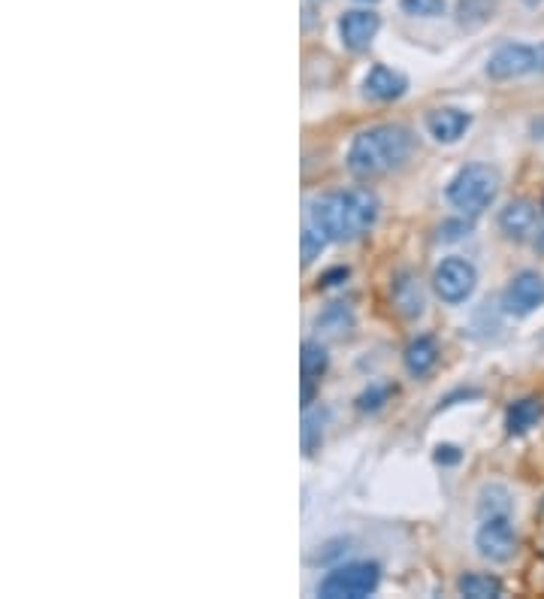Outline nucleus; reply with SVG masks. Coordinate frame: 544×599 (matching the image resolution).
<instances>
[{
    "mask_svg": "<svg viewBox=\"0 0 544 599\" xmlns=\"http://www.w3.org/2000/svg\"><path fill=\"white\" fill-rule=\"evenodd\" d=\"M378 219V197L369 188H342L312 203V224L324 240L352 242L369 231Z\"/></svg>",
    "mask_w": 544,
    "mask_h": 599,
    "instance_id": "obj_1",
    "label": "nucleus"
},
{
    "mask_svg": "<svg viewBox=\"0 0 544 599\" xmlns=\"http://www.w3.org/2000/svg\"><path fill=\"white\" fill-rule=\"evenodd\" d=\"M415 149L411 130L402 125H375L363 130L360 137L352 143L348 151V167L354 176L373 179L397 170L408 161V155Z\"/></svg>",
    "mask_w": 544,
    "mask_h": 599,
    "instance_id": "obj_2",
    "label": "nucleus"
},
{
    "mask_svg": "<svg viewBox=\"0 0 544 599\" xmlns=\"http://www.w3.org/2000/svg\"><path fill=\"white\" fill-rule=\"evenodd\" d=\"M499 195V174L490 164H469L460 174L453 176L448 185V200L460 209L463 216H481L484 209L496 200Z\"/></svg>",
    "mask_w": 544,
    "mask_h": 599,
    "instance_id": "obj_3",
    "label": "nucleus"
},
{
    "mask_svg": "<svg viewBox=\"0 0 544 599\" xmlns=\"http://www.w3.org/2000/svg\"><path fill=\"white\" fill-rule=\"evenodd\" d=\"M378 581H381L378 564H345L339 569H333L317 585V593L324 599H363L375 593Z\"/></svg>",
    "mask_w": 544,
    "mask_h": 599,
    "instance_id": "obj_4",
    "label": "nucleus"
},
{
    "mask_svg": "<svg viewBox=\"0 0 544 599\" xmlns=\"http://www.w3.org/2000/svg\"><path fill=\"white\" fill-rule=\"evenodd\" d=\"M475 282V266L463 261V258H448V261H442L439 270H436V276H432L436 294H439L444 303H463V300L472 297Z\"/></svg>",
    "mask_w": 544,
    "mask_h": 599,
    "instance_id": "obj_5",
    "label": "nucleus"
},
{
    "mask_svg": "<svg viewBox=\"0 0 544 599\" xmlns=\"http://www.w3.org/2000/svg\"><path fill=\"white\" fill-rule=\"evenodd\" d=\"M475 545L481 557H488L493 564H509L517 554V533L511 527L509 515L502 518H484L481 530L475 536Z\"/></svg>",
    "mask_w": 544,
    "mask_h": 599,
    "instance_id": "obj_6",
    "label": "nucleus"
},
{
    "mask_svg": "<svg viewBox=\"0 0 544 599\" xmlns=\"http://www.w3.org/2000/svg\"><path fill=\"white\" fill-rule=\"evenodd\" d=\"M538 70V49L523 46V43H509V46L496 49L488 61L490 80H517L526 73Z\"/></svg>",
    "mask_w": 544,
    "mask_h": 599,
    "instance_id": "obj_7",
    "label": "nucleus"
},
{
    "mask_svg": "<svg viewBox=\"0 0 544 599\" xmlns=\"http://www.w3.org/2000/svg\"><path fill=\"white\" fill-rule=\"evenodd\" d=\"M544 303V279L533 270H523L517 276L511 279V285L505 288V297H502V306L511 312V315H530Z\"/></svg>",
    "mask_w": 544,
    "mask_h": 599,
    "instance_id": "obj_8",
    "label": "nucleus"
},
{
    "mask_svg": "<svg viewBox=\"0 0 544 599\" xmlns=\"http://www.w3.org/2000/svg\"><path fill=\"white\" fill-rule=\"evenodd\" d=\"M378 28H381V22H378V15L369 10H352L339 19L342 43L352 49V52H363V49L369 46L375 34H378Z\"/></svg>",
    "mask_w": 544,
    "mask_h": 599,
    "instance_id": "obj_9",
    "label": "nucleus"
},
{
    "mask_svg": "<svg viewBox=\"0 0 544 599\" xmlns=\"http://www.w3.org/2000/svg\"><path fill=\"white\" fill-rule=\"evenodd\" d=\"M469 125H472V116L463 113V109H453V106L432 109L430 116H427V130L439 143H457L469 130Z\"/></svg>",
    "mask_w": 544,
    "mask_h": 599,
    "instance_id": "obj_10",
    "label": "nucleus"
},
{
    "mask_svg": "<svg viewBox=\"0 0 544 599\" xmlns=\"http://www.w3.org/2000/svg\"><path fill=\"white\" fill-rule=\"evenodd\" d=\"M363 88H366V97H373V101H397V97L406 94L408 82L397 70L385 67V64H375V67L369 70L366 82H363Z\"/></svg>",
    "mask_w": 544,
    "mask_h": 599,
    "instance_id": "obj_11",
    "label": "nucleus"
},
{
    "mask_svg": "<svg viewBox=\"0 0 544 599\" xmlns=\"http://www.w3.org/2000/svg\"><path fill=\"white\" fill-rule=\"evenodd\" d=\"M535 224V207L530 200H511L509 207L499 216V228L509 240H526V233L533 231Z\"/></svg>",
    "mask_w": 544,
    "mask_h": 599,
    "instance_id": "obj_12",
    "label": "nucleus"
},
{
    "mask_svg": "<svg viewBox=\"0 0 544 599\" xmlns=\"http://www.w3.org/2000/svg\"><path fill=\"white\" fill-rule=\"evenodd\" d=\"M542 418H544L542 400L526 397V400H517V403L509 406V412H505V427H509L511 437H523V433H530Z\"/></svg>",
    "mask_w": 544,
    "mask_h": 599,
    "instance_id": "obj_13",
    "label": "nucleus"
},
{
    "mask_svg": "<svg viewBox=\"0 0 544 599\" xmlns=\"http://www.w3.org/2000/svg\"><path fill=\"white\" fill-rule=\"evenodd\" d=\"M394 303L406 318H418L423 312V291H420V282L411 273H402L394 282Z\"/></svg>",
    "mask_w": 544,
    "mask_h": 599,
    "instance_id": "obj_14",
    "label": "nucleus"
},
{
    "mask_svg": "<svg viewBox=\"0 0 544 599\" xmlns=\"http://www.w3.org/2000/svg\"><path fill=\"white\" fill-rule=\"evenodd\" d=\"M439 360V343L432 336H418L411 346L406 348V369L411 376H427Z\"/></svg>",
    "mask_w": 544,
    "mask_h": 599,
    "instance_id": "obj_15",
    "label": "nucleus"
},
{
    "mask_svg": "<svg viewBox=\"0 0 544 599\" xmlns=\"http://www.w3.org/2000/svg\"><path fill=\"white\" fill-rule=\"evenodd\" d=\"M496 3L493 0H457V22L465 31H478L493 19Z\"/></svg>",
    "mask_w": 544,
    "mask_h": 599,
    "instance_id": "obj_16",
    "label": "nucleus"
},
{
    "mask_svg": "<svg viewBox=\"0 0 544 599\" xmlns=\"http://www.w3.org/2000/svg\"><path fill=\"white\" fill-rule=\"evenodd\" d=\"M460 593L472 599H496L502 597V581L496 576H484V572H469L460 578Z\"/></svg>",
    "mask_w": 544,
    "mask_h": 599,
    "instance_id": "obj_17",
    "label": "nucleus"
},
{
    "mask_svg": "<svg viewBox=\"0 0 544 599\" xmlns=\"http://www.w3.org/2000/svg\"><path fill=\"white\" fill-rule=\"evenodd\" d=\"M317 330L324 327L327 334L333 336H342V334H348L354 327V315L348 306H342V303H333L329 309H324L321 315H317Z\"/></svg>",
    "mask_w": 544,
    "mask_h": 599,
    "instance_id": "obj_18",
    "label": "nucleus"
},
{
    "mask_svg": "<svg viewBox=\"0 0 544 599\" xmlns=\"http://www.w3.org/2000/svg\"><path fill=\"white\" fill-rule=\"evenodd\" d=\"M300 367H303V379L317 381L324 372H327V351L317 343H306L303 346V355H300Z\"/></svg>",
    "mask_w": 544,
    "mask_h": 599,
    "instance_id": "obj_19",
    "label": "nucleus"
},
{
    "mask_svg": "<svg viewBox=\"0 0 544 599\" xmlns=\"http://www.w3.org/2000/svg\"><path fill=\"white\" fill-rule=\"evenodd\" d=\"M478 512H481V518H502V515H509V491H505V487H484Z\"/></svg>",
    "mask_w": 544,
    "mask_h": 599,
    "instance_id": "obj_20",
    "label": "nucleus"
},
{
    "mask_svg": "<svg viewBox=\"0 0 544 599\" xmlns=\"http://www.w3.org/2000/svg\"><path fill=\"white\" fill-rule=\"evenodd\" d=\"M402 10L408 15H420V19H432V15H442L444 0H402Z\"/></svg>",
    "mask_w": 544,
    "mask_h": 599,
    "instance_id": "obj_21",
    "label": "nucleus"
},
{
    "mask_svg": "<svg viewBox=\"0 0 544 599\" xmlns=\"http://www.w3.org/2000/svg\"><path fill=\"white\" fill-rule=\"evenodd\" d=\"M390 393H394L390 385H385V388H369V391L357 397V409H360V412H375V409H381V406L387 403Z\"/></svg>",
    "mask_w": 544,
    "mask_h": 599,
    "instance_id": "obj_22",
    "label": "nucleus"
},
{
    "mask_svg": "<svg viewBox=\"0 0 544 599\" xmlns=\"http://www.w3.org/2000/svg\"><path fill=\"white\" fill-rule=\"evenodd\" d=\"M300 245H303V266H308L321 254V249H324V233H315L312 228H306L303 237H300Z\"/></svg>",
    "mask_w": 544,
    "mask_h": 599,
    "instance_id": "obj_23",
    "label": "nucleus"
},
{
    "mask_svg": "<svg viewBox=\"0 0 544 599\" xmlns=\"http://www.w3.org/2000/svg\"><path fill=\"white\" fill-rule=\"evenodd\" d=\"M317 442H321V427H317L315 418H306V430H303V449H306V454L315 451Z\"/></svg>",
    "mask_w": 544,
    "mask_h": 599,
    "instance_id": "obj_24",
    "label": "nucleus"
},
{
    "mask_svg": "<svg viewBox=\"0 0 544 599\" xmlns=\"http://www.w3.org/2000/svg\"><path fill=\"white\" fill-rule=\"evenodd\" d=\"M469 228H472L469 221H448L439 237H442V240H460L463 233H469Z\"/></svg>",
    "mask_w": 544,
    "mask_h": 599,
    "instance_id": "obj_25",
    "label": "nucleus"
},
{
    "mask_svg": "<svg viewBox=\"0 0 544 599\" xmlns=\"http://www.w3.org/2000/svg\"><path fill=\"white\" fill-rule=\"evenodd\" d=\"M348 279V266H336V270H329V273H324V279H321V288H329V285H339V282H345Z\"/></svg>",
    "mask_w": 544,
    "mask_h": 599,
    "instance_id": "obj_26",
    "label": "nucleus"
},
{
    "mask_svg": "<svg viewBox=\"0 0 544 599\" xmlns=\"http://www.w3.org/2000/svg\"><path fill=\"white\" fill-rule=\"evenodd\" d=\"M436 461H439V463H457V461H460V451L453 449V445H439V449H436Z\"/></svg>",
    "mask_w": 544,
    "mask_h": 599,
    "instance_id": "obj_27",
    "label": "nucleus"
},
{
    "mask_svg": "<svg viewBox=\"0 0 544 599\" xmlns=\"http://www.w3.org/2000/svg\"><path fill=\"white\" fill-rule=\"evenodd\" d=\"M535 249H538V252L544 254V231L538 233V240H535Z\"/></svg>",
    "mask_w": 544,
    "mask_h": 599,
    "instance_id": "obj_28",
    "label": "nucleus"
},
{
    "mask_svg": "<svg viewBox=\"0 0 544 599\" xmlns=\"http://www.w3.org/2000/svg\"><path fill=\"white\" fill-rule=\"evenodd\" d=\"M538 70L544 73V46H538Z\"/></svg>",
    "mask_w": 544,
    "mask_h": 599,
    "instance_id": "obj_29",
    "label": "nucleus"
},
{
    "mask_svg": "<svg viewBox=\"0 0 544 599\" xmlns=\"http://www.w3.org/2000/svg\"><path fill=\"white\" fill-rule=\"evenodd\" d=\"M523 3H526V7H538L542 0H523Z\"/></svg>",
    "mask_w": 544,
    "mask_h": 599,
    "instance_id": "obj_30",
    "label": "nucleus"
},
{
    "mask_svg": "<svg viewBox=\"0 0 544 599\" xmlns=\"http://www.w3.org/2000/svg\"><path fill=\"white\" fill-rule=\"evenodd\" d=\"M357 3H375V0H357Z\"/></svg>",
    "mask_w": 544,
    "mask_h": 599,
    "instance_id": "obj_31",
    "label": "nucleus"
}]
</instances>
